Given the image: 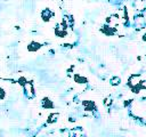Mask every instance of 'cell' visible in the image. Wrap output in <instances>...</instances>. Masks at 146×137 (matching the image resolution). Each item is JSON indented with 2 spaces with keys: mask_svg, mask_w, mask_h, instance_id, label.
<instances>
[{
  "mask_svg": "<svg viewBox=\"0 0 146 137\" xmlns=\"http://www.w3.org/2000/svg\"><path fill=\"white\" fill-rule=\"evenodd\" d=\"M140 82H141V76H140V74H132V75H130L129 79H128V83H129V86L132 87V89H136L138 86L140 87Z\"/></svg>",
  "mask_w": 146,
  "mask_h": 137,
  "instance_id": "obj_2",
  "label": "cell"
},
{
  "mask_svg": "<svg viewBox=\"0 0 146 137\" xmlns=\"http://www.w3.org/2000/svg\"><path fill=\"white\" fill-rule=\"evenodd\" d=\"M41 106H42L43 108H46V110H51V108L55 107L52 100H51L49 97H43V98L41 99Z\"/></svg>",
  "mask_w": 146,
  "mask_h": 137,
  "instance_id": "obj_5",
  "label": "cell"
},
{
  "mask_svg": "<svg viewBox=\"0 0 146 137\" xmlns=\"http://www.w3.org/2000/svg\"><path fill=\"white\" fill-rule=\"evenodd\" d=\"M143 40H144V41H146V33L143 35Z\"/></svg>",
  "mask_w": 146,
  "mask_h": 137,
  "instance_id": "obj_13",
  "label": "cell"
},
{
  "mask_svg": "<svg viewBox=\"0 0 146 137\" xmlns=\"http://www.w3.org/2000/svg\"><path fill=\"white\" fill-rule=\"evenodd\" d=\"M23 90H24V95L27 98H34L35 97V90H34V86H33V81H26L23 86Z\"/></svg>",
  "mask_w": 146,
  "mask_h": 137,
  "instance_id": "obj_1",
  "label": "cell"
},
{
  "mask_svg": "<svg viewBox=\"0 0 146 137\" xmlns=\"http://www.w3.org/2000/svg\"><path fill=\"white\" fill-rule=\"evenodd\" d=\"M5 1H6V0H5Z\"/></svg>",
  "mask_w": 146,
  "mask_h": 137,
  "instance_id": "obj_14",
  "label": "cell"
},
{
  "mask_svg": "<svg viewBox=\"0 0 146 137\" xmlns=\"http://www.w3.org/2000/svg\"><path fill=\"white\" fill-rule=\"evenodd\" d=\"M41 47H42V43H40V42H38V41H31V42L27 45V50H29L30 53H35V51H38Z\"/></svg>",
  "mask_w": 146,
  "mask_h": 137,
  "instance_id": "obj_7",
  "label": "cell"
},
{
  "mask_svg": "<svg viewBox=\"0 0 146 137\" xmlns=\"http://www.w3.org/2000/svg\"><path fill=\"white\" fill-rule=\"evenodd\" d=\"M73 80H74V82H76V83H79V84H84V83L88 82V79H87L86 76L79 74V73H75V74L73 75Z\"/></svg>",
  "mask_w": 146,
  "mask_h": 137,
  "instance_id": "obj_9",
  "label": "cell"
},
{
  "mask_svg": "<svg viewBox=\"0 0 146 137\" xmlns=\"http://www.w3.org/2000/svg\"><path fill=\"white\" fill-rule=\"evenodd\" d=\"M82 106L86 111H96L97 110V106H96V103L94 100H83L82 102Z\"/></svg>",
  "mask_w": 146,
  "mask_h": 137,
  "instance_id": "obj_6",
  "label": "cell"
},
{
  "mask_svg": "<svg viewBox=\"0 0 146 137\" xmlns=\"http://www.w3.org/2000/svg\"><path fill=\"white\" fill-rule=\"evenodd\" d=\"M100 31L104 33V34H106V35H113V34H115V29L114 27H112L111 25H108V24H106V25H104L102 29H100Z\"/></svg>",
  "mask_w": 146,
  "mask_h": 137,
  "instance_id": "obj_8",
  "label": "cell"
},
{
  "mask_svg": "<svg viewBox=\"0 0 146 137\" xmlns=\"http://www.w3.org/2000/svg\"><path fill=\"white\" fill-rule=\"evenodd\" d=\"M110 83H111V86H119L121 83V79L119 76H113L110 79Z\"/></svg>",
  "mask_w": 146,
  "mask_h": 137,
  "instance_id": "obj_11",
  "label": "cell"
},
{
  "mask_svg": "<svg viewBox=\"0 0 146 137\" xmlns=\"http://www.w3.org/2000/svg\"><path fill=\"white\" fill-rule=\"evenodd\" d=\"M41 18H42V21L43 22H49L52 17H54V11L51 10V9H49V8H44V9H42V11H41Z\"/></svg>",
  "mask_w": 146,
  "mask_h": 137,
  "instance_id": "obj_3",
  "label": "cell"
},
{
  "mask_svg": "<svg viewBox=\"0 0 146 137\" xmlns=\"http://www.w3.org/2000/svg\"><path fill=\"white\" fill-rule=\"evenodd\" d=\"M66 30L67 29L65 26H63L62 24H57L56 27H55V34L57 37H59V38H64V37L67 35V31Z\"/></svg>",
  "mask_w": 146,
  "mask_h": 137,
  "instance_id": "obj_4",
  "label": "cell"
},
{
  "mask_svg": "<svg viewBox=\"0 0 146 137\" xmlns=\"http://www.w3.org/2000/svg\"><path fill=\"white\" fill-rule=\"evenodd\" d=\"M58 118H59V113H50V114L48 115L47 123H48V124H50V123H55V122H57Z\"/></svg>",
  "mask_w": 146,
  "mask_h": 137,
  "instance_id": "obj_10",
  "label": "cell"
},
{
  "mask_svg": "<svg viewBox=\"0 0 146 137\" xmlns=\"http://www.w3.org/2000/svg\"><path fill=\"white\" fill-rule=\"evenodd\" d=\"M5 98H6V90L2 87H0V100H3Z\"/></svg>",
  "mask_w": 146,
  "mask_h": 137,
  "instance_id": "obj_12",
  "label": "cell"
}]
</instances>
